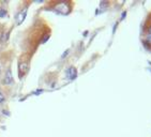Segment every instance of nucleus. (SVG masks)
Returning a JSON list of instances; mask_svg holds the SVG:
<instances>
[{"instance_id": "obj_1", "label": "nucleus", "mask_w": 151, "mask_h": 137, "mask_svg": "<svg viewBox=\"0 0 151 137\" xmlns=\"http://www.w3.org/2000/svg\"><path fill=\"white\" fill-rule=\"evenodd\" d=\"M26 15H27V9L19 11V12L15 15V21H16V24H17V25H22V23L25 21Z\"/></svg>"}, {"instance_id": "obj_2", "label": "nucleus", "mask_w": 151, "mask_h": 137, "mask_svg": "<svg viewBox=\"0 0 151 137\" xmlns=\"http://www.w3.org/2000/svg\"><path fill=\"white\" fill-rule=\"evenodd\" d=\"M13 83V74H12V71L11 70H7L5 74V77H3V84L5 85H11Z\"/></svg>"}, {"instance_id": "obj_3", "label": "nucleus", "mask_w": 151, "mask_h": 137, "mask_svg": "<svg viewBox=\"0 0 151 137\" xmlns=\"http://www.w3.org/2000/svg\"><path fill=\"white\" fill-rule=\"evenodd\" d=\"M69 9L67 7V3L66 2H63V3H59V5L56 7V12L59 14H68L69 13Z\"/></svg>"}, {"instance_id": "obj_4", "label": "nucleus", "mask_w": 151, "mask_h": 137, "mask_svg": "<svg viewBox=\"0 0 151 137\" xmlns=\"http://www.w3.org/2000/svg\"><path fill=\"white\" fill-rule=\"evenodd\" d=\"M29 69V63L27 61L19 62V66H18V71H19V75L22 76L23 74H25Z\"/></svg>"}, {"instance_id": "obj_5", "label": "nucleus", "mask_w": 151, "mask_h": 137, "mask_svg": "<svg viewBox=\"0 0 151 137\" xmlns=\"http://www.w3.org/2000/svg\"><path fill=\"white\" fill-rule=\"evenodd\" d=\"M66 73H67V77H68V78H70V79H75L76 76H77L76 69H75V68H73V66L69 68Z\"/></svg>"}, {"instance_id": "obj_6", "label": "nucleus", "mask_w": 151, "mask_h": 137, "mask_svg": "<svg viewBox=\"0 0 151 137\" xmlns=\"http://www.w3.org/2000/svg\"><path fill=\"white\" fill-rule=\"evenodd\" d=\"M8 39H9V32H3L1 34V36H0V42L1 43H5L8 41Z\"/></svg>"}, {"instance_id": "obj_7", "label": "nucleus", "mask_w": 151, "mask_h": 137, "mask_svg": "<svg viewBox=\"0 0 151 137\" xmlns=\"http://www.w3.org/2000/svg\"><path fill=\"white\" fill-rule=\"evenodd\" d=\"M5 101V94L0 91V104L1 103H3V102Z\"/></svg>"}, {"instance_id": "obj_8", "label": "nucleus", "mask_w": 151, "mask_h": 137, "mask_svg": "<svg viewBox=\"0 0 151 137\" xmlns=\"http://www.w3.org/2000/svg\"><path fill=\"white\" fill-rule=\"evenodd\" d=\"M7 14H8V13H7V11H5L3 9L0 10V17H5Z\"/></svg>"}, {"instance_id": "obj_9", "label": "nucleus", "mask_w": 151, "mask_h": 137, "mask_svg": "<svg viewBox=\"0 0 151 137\" xmlns=\"http://www.w3.org/2000/svg\"><path fill=\"white\" fill-rule=\"evenodd\" d=\"M69 52H70V50H69V49H67V50H66V53H64V54H63V55H62V58L66 57V56H67L68 54H69Z\"/></svg>"}, {"instance_id": "obj_10", "label": "nucleus", "mask_w": 151, "mask_h": 137, "mask_svg": "<svg viewBox=\"0 0 151 137\" xmlns=\"http://www.w3.org/2000/svg\"><path fill=\"white\" fill-rule=\"evenodd\" d=\"M125 15H126V12H123V14L121 15V19H123V18H125Z\"/></svg>"}, {"instance_id": "obj_11", "label": "nucleus", "mask_w": 151, "mask_h": 137, "mask_svg": "<svg viewBox=\"0 0 151 137\" xmlns=\"http://www.w3.org/2000/svg\"><path fill=\"white\" fill-rule=\"evenodd\" d=\"M149 33H150V34H151V27H150V28H149Z\"/></svg>"}, {"instance_id": "obj_12", "label": "nucleus", "mask_w": 151, "mask_h": 137, "mask_svg": "<svg viewBox=\"0 0 151 137\" xmlns=\"http://www.w3.org/2000/svg\"><path fill=\"white\" fill-rule=\"evenodd\" d=\"M0 73H1V66H0Z\"/></svg>"}, {"instance_id": "obj_13", "label": "nucleus", "mask_w": 151, "mask_h": 137, "mask_svg": "<svg viewBox=\"0 0 151 137\" xmlns=\"http://www.w3.org/2000/svg\"><path fill=\"white\" fill-rule=\"evenodd\" d=\"M150 71H151V69H150Z\"/></svg>"}]
</instances>
